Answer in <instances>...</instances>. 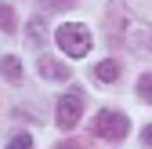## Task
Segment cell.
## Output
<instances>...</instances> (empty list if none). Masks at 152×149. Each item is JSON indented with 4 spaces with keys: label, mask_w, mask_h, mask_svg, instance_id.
<instances>
[{
    "label": "cell",
    "mask_w": 152,
    "mask_h": 149,
    "mask_svg": "<svg viewBox=\"0 0 152 149\" xmlns=\"http://www.w3.org/2000/svg\"><path fill=\"white\" fill-rule=\"evenodd\" d=\"M127 47L134 51V55H148V58H152V26L130 22L127 26Z\"/></svg>",
    "instance_id": "cell-4"
},
{
    "label": "cell",
    "mask_w": 152,
    "mask_h": 149,
    "mask_svg": "<svg viewBox=\"0 0 152 149\" xmlns=\"http://www.w3.org/2000/svg\"><path fill=\"white\" fill-rule=\"evenodd\" d=\"M44 4H51V11H62L65 4H72V0H44Z\"/></svg>",
    "instance_id": "cell-12"
},
{
    "label": "cell",
    "mask_w": 152,
    "mask_h": 149,
    "mask_svg": "<svg viewBox=\"0 0 152 149\" xmlns=\"http://www.w3.org/2000/svg\"><path fill=\"white\" fill-rule=\"evenodd\" d=\"M54 40H58V47L69 55V58H83V55L91 51V29L80 26V22H65L58 33H54Z\"/></svg>",
    "instance_id": "cell-1"
},
{
    "label": "cell",
    "mask_w": 152,
    "mask_h": 149,
    "mask_svg": "<svg viewBox=\"0 0 152 149\" xmlns=\"http://www.w3.org/2000/svg\"><path fill=\"white\" fill-rule=\"evenodd\" d=\"M0 29H4V33H15V29H18V22H15V11H11L7 4H0Z\"/></svg>",
    "instance_id": "cell-8"
},
{
    "label": "cell",
    "mask_w": 152,
    "mask_h": 149,
    "mask_svg": "<svg viewBox=\"0 0 152 149\" xmlns=\"http://www.w3.org/2000/svg\"><path fill=\"white\" fill-rule=\"evenodd\" d=\"M0 77L4 80H22V62H18L15 55H4V58H0Z\"/></svg>",
    "instance_id": "cell-7"
},
{
    "label": "cell",
    "mask_w": 152,
    "mask_h": 149,
    "mask_svg": "<svg viewBox=\"0 0 152 149\" xmlns=\"http://www.w3.org/2000/svg\"><path fill=\"white\" fill-rule=\"evenodd\" d=\"M7 149H33V138H29V135H18V138L7 142Z\"/></svg>",
    "instance_id": "cell-11"
},
{
    "label": "cell",
    "mask_w": 152,
    "mask_h": 149,
    "mask_svg": "<svg viewBox=\"0 0 152 149\" xmlns=\"http://www.w3.org/2000/svg\"><path fill=\"white\" fill-rule=\"evenodd\" d=\"M141 142H145V145H152V124H148L145 131H141Z\"/></svg>",
    "instance_id": "cell-13"
},
{
    "label": "cell",
    "mask_w": 152,
    "mask_h": 149,
    "mask_svg": "<svg viewBox=\"0 0 152 149\" xmlns=\"http://www.w3.org/2000/svg\"><path fill=\"white\" fill-rule=\"evenodd\" d=\"M138 95H141V98L152 105V73H145V77L138 80Z\"/></svg>",
    "instance_id": "cell-9"
},
{
    "label": "cell",
    "mask_w": 152,
    "mask_h": 149,
    "mask_svg": "<svg viewBox=\"0 0 152 149\" xmlns=\"http://www.w3.org/2000/svg\"><path fill=\"white\" fill-rule=\"evenodd\" d=\"M40 77L44 80H69V66H62L58 58H40Z\"/></svg>",
    "instance_id": "cell-5"
},
{
    "label": "cell",
    "mask_w": 152,
    "mask_h": 149,
    "mask_svg": "<svg viewBox=\"0 0 152 149\" xmlns=\"http://www.w3.org/2000/svg\"><path fill=\"white\" fill-rule=\"evenodd\" d=\"M94 80H102V84H116V80H120V62H112V58L98 62V66H94Z\"/></svg>",
    "instance_id": "cell-6"
},
{
    "label": "cell",
    "mask_w": 152,
    "mask_h": 149,
    "mask_svg": "<svg viewBox=\"0 0 152 149\" xmlns=\"http://www.w3.org/2000/svg\"><path fill=\"white\" fill-rule=\"evenodd\" d=\"M127 131H130V120L123 113H116V109H102V113L94 117V135L98 138L120 142V138H127Z\"/></svg>",
    "instance_id": "cell-2"
},
{
    "label": "cell",
    "mask_w": 152,
    "mask_h": 149,
    "mask_svg": "<svg viewBox=\"0 0 152 149\" xmlns=\"http://www.w3.org/2000/svg\"><path fill=\"white\" fill-rule=\"evenodd\" d=\"M40 40H44V22L33 18V22H29V44H40Z\"/></svg>",
    "instance_id": "cell-10"
},
{
    "label": "cell",
    "mask_w": 152,
    "mask_h": 149,
    "mask_svg": "<svg viewBox=\"0 0 152 149\" xmlns=\"http://www.w3.org/2000/svg\"><path fill=\"white\" fill-rule=\"evenodd\" d=\"M58 149H80V145H76V142H62Z\"/></svg>",
    "instance_id": "cell-14"
},
{
    "label": "cell",
    "mask_w": 152,
    "mask_h": 149,
    "mask_svg": "<svg viewBox=\"0 0 152 149\" xmlns=\"http://www.w3.org/2000/svg\"><path fill=\"white\" fill-rule=\"evenodd\" d=\"M80 117H83V91H80V87H76V91H65L62 102H58V117H54V120H58V127H65V131H69V127L80 124Z\"/></svg>",
    "instance_id": "cell-3"
}]
</instances>
